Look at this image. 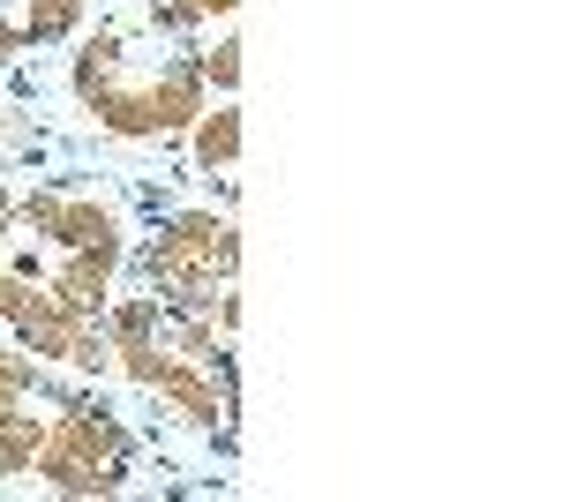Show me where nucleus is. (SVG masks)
<instances>
[{
    "mask_svg": "<svg viewBox=\"0 0 563 502\" xmlns=\"http://www.w3.org/2000/svg\"><path fill=\"white\" fill-rule=\"evenodd\" d=\"M203 38H174L151 23H98L76 60H68V90L90 121L121 143H174L188 121L211 105V83L196 68Z\"/></svg>",
    "mask_w": 563,
    "mask_h": 502,
    "instance_id": "1",
    "label": "nucleus"
},
{
    "mask_svg": "<svg viewBox=\"0 0 563 502\" xmlns=\"http://www.w3.org/2000/svg\"><path fill=\"white\" fill-rule=\"evenodd\" d=\"M143 293H158L166 315H211L218 293L241 278V225L225 210H174L135 255Z\"/></svg>",
    "mask_w": 563,
    "mask_h": 502,
    "instance_id": "2",
    "label": "nucleus"
},
{
    "mask_svg": "<svg viewBox=\"0 0 563 502\" xmlns=\"http://www.w3.org/2000/svg\"><path fill=\"white\" fill-rule=\"evenodd\" d=\"M135 472V427L121 413H106L90 390L60 398V413L45 420L31 480L53 495H121Z\"/></svg>",
    "mask_w": 563,
    "mask_h": 502,
    "instance_id": "3",
    "label": "nucleus"
},
{
    "mask_svg": "<svg viewBox=\"0 0 563 502\" xmlns=\"http://www.w3.org/2000/svg\"><path fill=\"white\" fill-rule=\"evenodd\" d=\"M113 376H129L135 390H151L180 427H203V435H233V420H241V368L225 360V368H203V360H188L166 345V323L151 337H121L113 345Z\"/></svg>",
    "mask_w": 563,
    "mask_h": 502,
    "instance_id": "4",
    "label": "nucleus"
},
{
    "mask_svg": "<svg viewBox=\"0 0 563 502\" xmlns=\"http://www.w3.org/2000/svg\"><path fill=\"white\" fill-rule=\"evenodd\" d=\"M15 233H38L45 248H113L129 255V217L113 196H98V188H31V196H15Z\"/></svg>",
    "mask_w": 563,
    "mask_h": 502,
    "instance_id": "5",
    "label": "nucleus"
},
{
    "mask_svg": "<svg viewBox=\"0 0 563 502\" xmlns=\"http://www.w3.org/2000/svg\"><path fill=\"white\" fill-rule=\"evenodd\" d=\"M15 345L23 353H38L45 368H68V376H113V345H106V323L98 315H76V308H60V300L31 286V300L15 308Z\"/></svg>",
    "mask_w": 563,
    "mask_h": 502,
    "instance_id": "6",
    "label": "nucleus"
},
{
    "mask_svg": "<svg viewBox=\"0 0 563 502\" xmlns=\"http://www.w3.org/2000/svg\"><path fill=\"white\" fill-rule=\"evenodd\" d=\"M188 158H196V172H233L241 166V105H233V98H218V105H203V113L188 121Z\"/></svg>",
    "mask_w": 563,
    "mask_h": 502,
    "instance_id": "7",
    "label": "nucleus"
},
{
    "mask_svg": "<svg viewBox=\"0 0 563 502\" xmlns=\"http://www.w3.org/2000/svg\"><path fill=\"white\" fill-rule=\"evenodd\" d=\"M31 398H76V382H60L45 368L38 353H23V345H0V405H31Z\"/></svg>",
    "mask_w": 563,
    "mask_h": 502,
    "instance_id": "8",
    "label": "nucleus"
},
{
    "mask_svg": "<svg viewBox=\"0 0 563 502\" xmlns=\"http://www.w3.org/2000/svg\"><path fill=\"white\" fill-rule=\"evenodd\" d=\"M15 15H23V45L38 53V45H68V38H84L90 0H23Z\"/></svg>",
    "mask_w": 563,
    "mask_h": 502,
    "instance_id": "9",
    "label": "nucleus"
},
{
    "mask_svg": "<svg viewBox=\"0 0 563 502\" xmlns=\"http://www.w3.org/2000/svg\"><path fill=\"white\" fill-rule=\"evenodd\" d=\"M38 435H45V413H31V405H0V480H31Z\"/></svg>",
    "mask_w": 563,
    "mask_h": 502,
    "instance_id": "10",
    "label": "nucleus"
},
{
    "mask_svg": "<svg viewBox=\"0 0 563 502\" xmlns=\"http://www.w3.org/2000/svg\"><path fill=\"white\" fill-rule=\"evenodd\" d=\"M233 8H241V0H158L143 23H151V31H174V38H188V31H203V23H225Z\"/></svg>",
    "mask_w": 563,
    "mask_h": 502,
    "instance_id": "11",
    "label": "nucleus"
},
{
    "mask_svg": "<svg viewBox=\"0 0 563 502\" xmlns=\"http://www.w3.org/2000/svg\"><path fill=\"white\" fill-rule=\"evenodd\" d=\"M196 68H203V83H211L218 98H233V90H241V38H233V31L203 38L196 45Z\"/></svg>",
    "mask_w": 563,
    "mask_h": 502,
    "instance_id": "12",
    "label": "nucleus"
},
{
    "mask_svg": "<svg viewBox=\"0 0 563 502\" xmlns=\"http://www.w3.org/2000/svg\"><path fill=\"white\" fill-rule=\"evenodd\" d=\"M31 286H38V278H23V270H15V263L0 255V323H15V308L31 300Z\"/></svg>",
    "mask_w": 563,
    "mask_h": 502,
    "instance_id": "13",
    "label": "nucleus"
},
{
    "mask_svg": "<svg viewBox=\"0 0 563 502\" xmlns=\"http://www.w3.org/2000/svg\"><path fill=\"white\" fill-rule=\"evenodd\" d=\"M23 0H0V60H23L31 45H23V15H15Z\"/></svg>",
    "mask_w": 563,
    "mask_h": 502,
    "instance_id": "14",
    "label": "nucleus"
},
{
    "mask_svg": "<svg viewBox=\"0 0 563 502\" xmlns=\"http://www.w3.org/2000/svg\"><path fill=\"white\" fill-rule=\"evenodd\" d=\"M8 233H15V188L0 180V241H8Z\"/></svg>",
    "mask_w": 563,
    "mask_h": 502,
    "instance_id": "15",
    "label": "nucleus"
},
{
    "mask_svg": "<svg viewBox=\"0 0 563 502\" xmlns=\"http://www.w3.org/2000/svg\"><path fill=\"white\" fill-rule=\"evenodd\" d=\"M0 150H8V105H0Z\"/></svg>",
    "mask_w": 563,
    "mask_h": 502,
    "instance_id": "16",
    "label": "nucleus"
}]
</instances>
